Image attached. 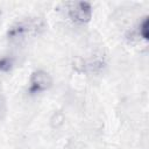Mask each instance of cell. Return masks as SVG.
Listing matches in <instances>:
<instances>
[{
    "label": "cell",
    "instance_id": "6da1fadb",
    "mask_svg": "<svg viewBox=\"0 0 149 149\" xmlns=\"http://www.w3.org/2000/svg\"><path fill=\"white\" fill-rule=\"evenodd\" d=\"M69 16L72 21L77 23H86L91 20L92 7L88 2H84V1L73 2L69 7Z\"/></svg>",
    "mask_w": 149,
    "mask_h": 149
},
{
    "label": "cell",
    "instance_id": "7a4b0ae2",
    "mask_svg": "<svg viewBox=\"0 0 149 149\" xmlns=\"http://www.w3.org/2000/svg\"><path fill=\"white\" fill-rule=\"evenodd\" d=\"M51 77L43 70H36L31 73L29 79V91L34 93H40L48 90L51 86Z\"/></svg>",
    "mask_w": 149,
    "mask_h": 149
}]
</instances>
